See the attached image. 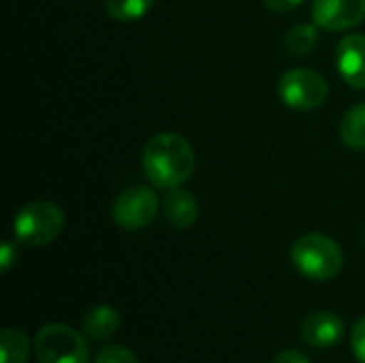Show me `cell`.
<instances>
[{
	"label": "cell",
	"mask_w": 365,
	"mask_h": 363,
	"mask_svg": "<svg viewBox=\"0 0 365 363\" xmlns=\"http://www.w3.org/2000/svg\"><path fill=\"white\" fill-rule=\"evenodd\" d=\"M291 261L297 272L310 280L325 282L342 272L344 255L336 240L325 233H306L291 248Z\"/></svg>",
	"instance_id": "7a4b0ae2"
},
{
	"label": "cell",
	"mask_w": 365,
	"mask_h": 363,
	"mask_svg": "<svg viewBox=\"0 0 365 363\" xmlns=\"http://www.w3.org/2000/svg\"><path fill=\"white\" fill-rule=\"evenodd\" d=\"M265 6L274 13H291L302 6L304 0H263Z\"/></svg>",
	"instance_id": "d6986e66"
},
{
	"label": "cell",
	"mask_w": 365,
	"mask_h": 363,
	"mask_svg": "<svg viewBox=\"0 0 365 363\" xmlns=\"http://www.w3.org/2000/svg\"><path fill=\"white\" fill-rule=\"evenodd\" d=\"M158 212V199L154 190L145 186L126 188L113 203V220L120 229L137 231L148 227Z\"/></svg>",
	"instance_id": "8992f818"
},
{
	"label": "cell",
	"mask_w": 365,
	"mask_h": 363,
	"mask_svg": "<svg viewBox=\"0 0 365 363\" xmlns=\"http://www.w3.org/2000/svg\"><path fill=\"white\" fill-rule=\"evenodd\" d=\"M30 357V338L15 327L0 334V363H26Z\"/></svg>",
	"instance_id": "4fadbf2b"
},
{
	"label": "cell",
	"mask_w": 365,
	"mask_h": 363,
	"mask_svg": "<svg viewBox=\"0 0 365 363\" xmlns=\"http://www.w3.org/2000/svg\"><path fill=\"white\" fill-rule=\"evenodd\" d=\"M163 212H165V218L173 227L190 229L197 223L199 205L190 193H186L182 188H171V190H167V195L163 199Z\"/></svg>",
	"instance_id": "30bf717a"
},
{
	"label": "cell",
	"mask_w": 365,
	"mask_h": 363,
	"mask_svg": "<svg viewBox=\"0 0 365 363\" xmlns=\"http://www.w3.org/2000/svg\"><path fill=\"white\" fill-rule=\"evenodd\" d=\"M94 363H139V359L130 349L120 347V344H109L98 351Z\"/></svg>",
	"instance_id": "2e32d148"
},
{
	"label": "cell",
	"mask_w": 365,
	"mask_h": 363,
	"mask_svg": "<svg viewBox=\"0 0 365 363\" xmlns=\"http://www.w3.org/2000/svg\"><path fill=\"white\" fill-rule=\"evenodd\" d=\"M272 363H312L304 353H299V351H293V349H287V351H282V353H278L276 357H274V362Z\"/></svg>",
	"instance_id": "ffe728a7"
},
{
	"label": "cell",
	"mask_w": 365,
	"mask_h": 363,
	"mask_svg": "<svg viewBox=\"0 0 365 363\" xmlns=\"http://www.w3.org/2000/svg\"><path fill=\"white\" fill-rule=\"evenodd\" d=\"M143 171L156 188H180L195 171V150L178 133L154 135L143 150Z\"/></svg>",
	"instance_id": "6da1fadb"
},
{
	"label": "cell",
	"mask_w": 365,
	"mask_h": 363,
	"mask_svg": "<svg viewBox=\"0 0 365 363\" xmlns=\"http://www.w3.org/2000/svg\"><path fill=\"white\" fill-rule=\"evenodd\" d=\"M38 363H88L86 338L60 323L45 325L34 340Z\"/></svg>",
	"instance_id": "277c9868"
},
{
	"label": "cell",
	"mask_w": 365,
	"mask_h": 363,
	"mask_svg": "<svg viewBox=\"0 0 365 363\" xmlns=\"http://www.w3.org/2000/svg\"><path fill=\"white\" fill-rule=\"evenodd\" d=\"M340 139L351 150H365V103L353 105L340 122Z\"/></svg>",
	"instance_id": "7c38bea8"
},
{
	"label": "cell",
	"mask_w": 365,
	"mask_h": 363,
	"mask_svg": "<svg viewBox=\"0 0 365 363\" xmlns=\"http://www.w3.org/2000/svg\"><path fill=\"white\" fill-rule=\"evenodd\" d=\"M64 212L56 203L30 201L17 212L13 220V231L17 242L38 248L56 242L64 231Z\"/></svg>",
	"instance_id": "3957f363"
},
{
	"label": "cell",
	"mask_w": 365,
	"mask_h": 363,
	"mask_svg": "<svg viewBox=\"0 0 365 363\" xmlns=\"http://www.w3.org/2000/svg\"><path fill=\"white\" fill-rule=\"evenodd\" d=\"M344 334V321L336 312L319 310L304 319L302 323V340L314 349L334 347Z\"/></svg>",
	"instance_id": "9c48e42d"
},
{
	"label": "cell",
	"mask_w": 365,
	"mask_h": 363,
	"mask_svg": "<svg viewBox=\"0 0 365 363\" xmlns=\"http://www.w3.org/2000/svg\"><path fill=\"white\" fill-rule=\"evenodd\" d=\"M17 259V248L13 242H4L2 244V250H0V267H2V274H6L13 265V261Z\"/></svg>",
	"instance_id": "ac0fdd59"
},
{
	"label": "cell",
	"mask_w": 365,
	"mask_h": 363,
	"mask_svg": "<svg viewBox=\"0 0 365 363\" xmlns=\"http://www.w3.org/2000/svg\"><path fill=\"white\" fill-rule=\"evenodd\" d=\"M319 43V30L312 24H297L287 32V51L295 58L308 56Z\"/></svg>",
	"instance_id": "5bb4252c"
},
{
	"label": "cell",
	"mask_w": 365,
	"mask_h": 363,
	"mask_svg": "<svg viewBox=\"0 0 365 363\" xmlns=\"http://www.w3.org/2000/svg\"><path fill=\"white\" fill-rule=\"evenodd\" d=\"M120 323L122 321L115 308L96 306L83 317L81 327H83V336H88L90 340H107L120 329Z\"/></svg>",
	"instance_id": "8fae6325"
},
{
	"label": "cell",
	"mask_w": 365,
	"mask_h": 363,
	"mask_svg": "<svg viewBox=\"0 0 365 363\" xmlns=\"http://www.w3.org/2000/svg\"><path fill=\"white\" fill-rule=\"evenodd\" d=\"M312 17L325 30H349L365 19V0H312Z\"/></svg>",
	"instance_id": "52a82bcc"
},
{
	"label": "cell",
	"mask_w": 365,
	"mask_h": 363,
	"mask_svg": "<svg viewBox=\"0 0 365 363\" xmlns=\"http://www.w3.org/2000/svg\"><path fill=\"white\" fill-rule=\"evenodd\" d=\"M336 64L349 86L365 88V34H349L338 43Z\"/></svg>",
	"instance_id": "ba28073f"
},
{
	"label": "cell",
	"mask_w": 365,
	"mask_h": 363,
	"mask_svg": "<svg viewBox=\"0 0 365 363\" xmlns=\"http://www.w3.org/2000/svg\"><path fill=\"white\" fill-rule=\"evenodd\" d=\"M351 347H353V353L357 357V362L365 363V317L359 319L353 327V334H351Z\"/></svg>",
	"instance_id": "e0dca14e"
},
{
	"label": "cell",
	"mask_w": 365,
	"mask_h": 363,
	"mask_svg": "<svg viewBox=\"0 0 365 363\" xmlns=\"http://www.w3.org/2000/svg\"><path fill=\"white\" fill-rule=\"evenodd\" d=\"M278 94L287 107L297 111H312L325 103L329 88L319 71L302 66V68H291L280 77Z\"/></svg>",
	"instance_id": "5b68a950"
},
{
	"label": "cell",
	"mask_w": 365,
	"mask_h": 363,
	"mask_svg": "<svg viewBox=\"0 0 365 363\" xmlns=\"http://www.w3.org/2000/svg\"><path fill=\"white\" fill-rule=\"evenodd\" d=\"M156 0H107V13L115 21H137L150 13Z\"/></svg>",
	"instance_id": "9a60e30c"
}]
</instances>
